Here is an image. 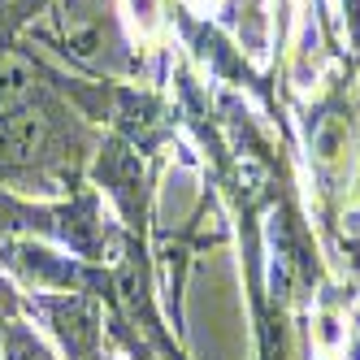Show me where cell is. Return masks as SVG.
<instances>
[{
  "label": "cell",
  "mask_w": 360,
  "mask_h": 360,
  "mask_svg": "<svg viewBox=\"0 0 360 360\" xmlns=\"http://www.w3.org/2000/svg\"><path fill=\"white\" fill-rule=\"evenodd\" d=\"M48 117L35 109V91L0 109V174H31L48 152Z\"/></svg>",
  "instance_id": "1"
},
{
  "label": "cell",
  "mask_w": 360,
  "mask_h": 360,
  "mask_svg": "<svg viewBox=\"0 0 360 360\" xmlns=\"http://www.w3.org/2000/svg\"><path fill=\"white\" fill-rule=\"evenodd\" d=\"M31 313H39L61 339L70 360H100V308L83 295H35Z\"/></svg>",
  "instance_id": "2"
},
{
  "label": "cell",
  "mask_w": 360,
  "mask_h": 360,
  "mask_svg": "<svg viewBox=\"0 0 360 360\" xmlns=\"http://www.w3.org/2000/svg\"><path fill=\"white\" fill-rule=\"evenodd\" d=\"M0 360H57V356L31 326L9 317V321H0Z\"/></svg>",
  "instance_id": "3"
},
{
  "label": "cell",
  "mask_w": 360,
  "mask_h": 360,
  "mask_svg": "<svg viewBox=\"0 0 360 360\" xmlns=\"http://www.w3.org/2000/svg\"><path fill=\"white\" fill-rule=\"evenodd\" d=\"M13 313H18V295L9 291V282L0 278V321H9Z\"/></svg>",
  "instance_id": "4"
}]
</instances>
